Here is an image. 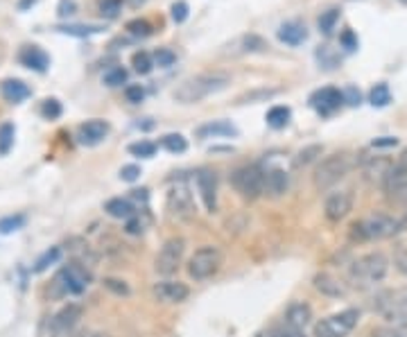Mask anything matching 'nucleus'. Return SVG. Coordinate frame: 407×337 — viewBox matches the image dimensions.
<instances>
[{"instance_id":"41","label":"nucleus","mask_w":407,"mask_h":337,"mask_svg":"<svg viewBox=\"0 0 407 337\" xmlns=\"http://www.w3.org/2000/svg\"><path fill=\"white\" fill-rule=\"evenodd\" d=\"M152 59H154V66H159V68H170V66H174V62H177V55H174L170 48H156Z\"/></svg>"},{"instance_id":"27","label":"nucleus","mask_w":407,"mask_h":337,"mask_svg":"<svg viewBox=\"0 0 407 337\" xmlns=\"http://www.w3.org/2000/svg\"><path fill=\"white\" fill-rule=\"evenodd\" d=\"M104 211H107L111 217L115 219H130L136 215V208L132 202L122 200V197H115V200H109L107 204H104Z\"/></svg>"},{"instance_id":"6","label":"nucleus","mask_w":407,"mask_h":337,"mask_svg":"<svg viewBox=\"0 0 407 337\" xmlns=\"http://www.w3.org/2000/svg\"><path fill=\"white\" fill-rule=\"evenodd\" d=\"M222 263H224L222 251L213 245H206V247H200L190 256L188 274L195 278V281H206V278H211L219 272Z\"/></svg>"},{"instance_id":"24","label":"nucleus","mask_w":407,"mask_h":337,"mask_svg":"<svg viewBox=\"0 0 407 337\" xmlns=\"http://www.w3.org/2000/svg\"><path fill=\"white\" fill-rule=\"evenodd\" d=\"M200 138H215V136H238V130L229 120H211L197 130Z\"/></svg>"},{"instance_id":"61","label":"nucleus","mask_w":407,"mask_h":337,"mask_svg":"<svg viewBox=\"0 0 407 337\" xmlns=\"http://www.w3.org/2000/svg\"><path fill=\"white\" fill-rule=\"evenodd\" d=\"M401 3H403V5H407V0H401Z\"/></svg>"},{"instance_id":"57","label":"nucleus","mask_w":407,"mask_h":337,"mask_svg":"<svg viewBox=\"0 0 407 337\" xmlns=\"http://www.w3.org/2000/svg\"><path fill=\"white\" fill-rule=\"evenodd\" d=\"M389 195H391V200H394V202H399V204L407 206V183L403 185V188L394 190V193H389Z\"/></svg>"},{"instance_id":"60","label":"nucleus","mask_w":407,"mask_h":337,"mask_svg":"<svg viewBox=\"0 0 407 337\" xmlns=\"http://www.w3.org/2000/svg\"><path fill=\"white\" fill-rule=\"evenodd\" d=\"M127 3H130L132 7H141V5L145 3V0H127Z\"/></svg>"},{"instance_id":"26","label":"nucleus","mask_w":407,"mask_h":337,"mask_svg":"<svg viewBox=\"0 0 407 337\" xmlns=\"http://www.w3.org/2000/svg\"><path fill=\"white\" fill-rule=\"evenodd\" d=\"M32 96V91L25 82H21V79H7L3 82V98L11 104H18L23 100H28Z\"/></svg>"},{"instance_id":"1","label":"nucleus","mask_w":407,"mask_h":337,"mask_svg":"<svg viewBox=\"0 0 407 337\" xmlns=\"http://www.w3.org/2000/svg\"><path fill=\"white\" fill-rule=\"evenodd\" d=\"M407 229V215H389V213H371L351 227V240H385Z\"/></svg>"},{"instance_id":"43","label":"nucleus","mask_w":407,"mask_h":337,"mask_svg":"<svg viewBox=\"0 0 407 337\" xmlns=\"http://www.w3.org/2000/svg\"><path fill=\"white\" fill-rule=\"evenodd\" d=\"M127 149H130V154H134V156L149 159V156H154L156 145H154V143H149V141H138V143H132Z\"/></svg>"},{"instance_id":"40","label":"nucleus","mask_w":407,"mask_h":337,"mask_svg":"<svg viewBox=\"0 0 407 337\" xmlns=\"http://www.w3.org/2000/svg\"><path fill=\"white\" fill-rule=\"evenodd\" d=\"M127 82V71L122 66H113L104 73V84L107 86H122Z\"/></svg>"},{"instance_id":"50","label":"nucleus","mask_w":407,"mask_h":337,"mask_svg":"<svg viewBox=\"0 0 407 337\" xmlns=\"http://www.w3.org/2000/svg\"><path fill=\"white\" fill-rule=\"evenodd\" d=\"M125 98H127V102H132V104L143 102V98H145V88H143L141 84L127 86V88H125Z\"/></svg>"},{"instance_id":"36","label":"nucleus","mask_w":407,"mask_h":337,"mask_svg":"<svg viewBox=\"0 0 407 337\" xmlns=\"http://www.w3.org/2000/svg\"><path fill=\"white\" fill-rule=\"evenodd\" d=\"M337 21H340V9H328L319 16L317 25H319V30L323 34H331L335 30V25H337Z\"/></svg>"},{"instance_id":"14","label":"nucleus","mask_w":407,"mask_h":337,"mask_svg":"<svg viewBox=\"0 0 407 337\" xmlns=\"http://www.w3.org/2000/svg\"><path fill=\"white\" fill-rule=\"evenodd\" d=\"M310 104L317 109V113L321 115H331L344 104V93L340 88H333V86H326L317 93H312Z\"/></svg>"},{"instance_id":"17","label":"nucleus","mask_w":407,"mask_h":337,"mask_svg":"<svg viewBox=\"0 0 407 337\" xmlns=\"http://www.w3.org/2000/svg\"><path fill=\"white\" fill-rule=\"evenodd\" d=\"M190 295V290L185 283L179 281H161L154 285V297L163 304H181Z\"/></svg>"},{"instance_id":"13","label":"nucleus","mask_w":407,"mask_h":337,"mask_svg":"<svg viewBox=\"0 0 407 337\" xmlns=\"http://www.w3.org/2000/svg\"><path fill=\"white\" fill-rule=\"evenodd\" d=\"M353 211V195L351 190H337L328 195L323 204V215L328 222H342V219Z\"/></svg>"},{"instance_id":"33","label":"nucleus","mask_w":407,"mask_h":337,"mask_svg":"<svg viewBox=\"0 0 407 337\" xmlns=\"http://www.w3.org/2000/svg\"><path fill=\"white\" fill-rule=\"evenodd\" d=\"M14 134H16V127L11 122L0 125V156L9 154L11 145H14Z\"/></svg>"},{"instance_id":"38","label":"nucleus","mask_w":407,"mask_h":337,"mask_svg":"<svg viewBox=\"0 0 407 337\" xmlns=\"http://www.w3.org/2000/svg\"><path fill=\"white\" fill-rule=\"evenodd\" d=\"M371 337H407V329L396 326V324H385V326L371 329Z\"/></svg>"},{"instance_id":"4","label":"nucleus","mask_w":407,"mask_h":337,"mask_svg":"<svg viewBox=\"0 0 407 337\" xmlns=\"http://www.w3.org/2000/svg\"><path fill=\"white\" fill-rule=\"evenodd\" d=\"M93 276L86 270V263L71 261L64 265L59 274L55 276L52 283V297H68V295H81L91 285Z\"/></svg>"},{"instance_id":"3","label":"nucleus","mask_w":407,"mask_h":337,"mask_svg":"<svg viewBox=\"0 0 407 337\" xmlns=\"http://www.w3.org/2000/svg\"><path fill=\"white\" fill-rule=\"evenodd\" d=\"M355 166H357V161L348 152H337V154L326 156L315 170V188L321 193L333 188V185L337 181H342Z\"/></svg>"},{"instance_id":"49","label":"nucleus","mask_w":407,"mask_h":337,"mask_svg":"<svg viewBox=\"0 0 407 337\" xmlns=\"http://www.w3.org/2000/svg\"><path fill=\"white\" fill-rule=\"evenodd\" d=\"M394 265H396V270L403 276H407V247L405 245L396 247V251H394Z\"/></svg>"},{"instance_id":"59","label":"nucleus","mask_w":407,"mask_h":337,"mask_svg":"<svg viewBox=\"0 0 407 337\" xmlns=\"http://www.w3.org/2000/svg\"><path fill=\"white\" fill-rule=\"evenodd\" d=\"M34 3H37V0H21V5H18V7H21V9H28V7L34 5Z\"/></svg>"},{"instance_id":"30","label":"nucleus","mask_w":407,"mask_h":337,"mask_svg":"<svg viewBox=\"0 0 407 337\" xmlns=\"http://www.w3.org/2000/svg\"><path fill=\"white\" fill-rule=\"evenodd\" d=\"M161 147L168 149L170 154H183L188 149V141L181 134H168L161 138Z\"/></svg>"},{"instance_id":"10","label":"nucleus","mask_w":407,"mask_h":337,"mask_svg":"<svg viewBox=\"0 0 407 337\" xmlns=\"http://www.w3.org/2000/svg\"><path fill=\"white\" fill-rule=\"evenodd\" d=\"M183 251H185V240L183 238H170L166 245L161 247L154 261V270L161 276H172L179 270V265L183 261Z\"/></svg>"},{"instance_id":"35","label":"nucleus","mask_w":407,"mask_h":337,"mask_svg":"<svg viewBox=\"0 0 407 337\" xmlns=\"http://www.w3.org/2000/svg\"><path fill=\"white\" fill-rule=\"evenodd\" d=\"M59 256H62V249H59V247H50V249L45 251L41 258L37 261V265H34V272H37V274L45 272L50 265H55L57 261H59Z\"/></svg>"},{"instance_id":"19","label":"nucleus","mask_w":407,"mask_h":337,"mask_svg":"<svg viewBox=\"0 0 407 337\" xmlns=\"http://www.w3.org/2000/svg\"><path fill=\"white\" fill-rule=\"evenodd\" d=\"M18 62L25 68H30V71L45 73L50 66V57L45 50H41L39 45H25V48L18 52Z\"/></svg>"},{"instance_id":"53","label":"nucleus","mask_w":407,"mask_h":337,"mask_svg":"<svg viewBox=\"0 0 407 337\" xmlns=\"http://www.w3.org/2000/svg\"><path fill=\"white\" fill-rule=\"evenodd\" d=\"M104 285H107L111 292H115V295H130V287L125 285V281H115V278H107L104 281Z\"/></svg>"},{"instance_id":"39","label":"nucleus","mask_w":407,"mask_h":337,"mask_svg":"<svg viewBox=\"0 0 407 337\" xmlns=\"http://www.w3.org/2000/svg\"><path fill=\"white\" fill-rule=\"evenodd\" d=\"M41 115L45 120H57L62 115V102L55 100V98H48L41 102Z\"/></svg>"},{"instance_id":"52","label":"nucleus","mask_w":407,"mask_h":337,"mask_svg":"<svg viewBox=\"0 0 407 337\" xmlns=\"http://www.w3.org/2000/svg\"><path fill=\"white\" fill-rule=\"evenodd\" d=\"M272 337H306V335H304V331L292 329L290 324H285V326H281V329H274Z\"/></svg>"},{"instance_id":"54","label":"nucleus","mask_w":407,"mask_h":337,"mask_svg":"<svg viewBox=\"0 0 407 337\" xmlns=\"http://www.w3.org/2000/svg\"><path fill=\"white\" fill-rule=\"evenodd\" d=\"M138 177H141V168H138V166H125L120 170V179L122 181H136Z\"/></svg>"},{"instance_id":"5","label":"nucleus","mask_w":407,"mask_h":337,"mask_svg":"<svg viewBox=\"0 0 407 337\" xmlns=\"http://www.w3.org/2000/svg\"><path fill=\"white\" fill-rule=\"evenodd\" d=\"M389 272V261L385 253L374 251L367 256H360L351 265V278L360 285H374L387 276Z\"/></svg>"},{"instance_id":"23","label":"nucleus","mask_w":407,"mask_h":337,"mask_svg":"<svg viewBox=\"0 0 407 337\" xmlns=\"http://www.w3.org/2000/svg\"><path fill=\"white\" fill-rule=\"evenodd\" d=\"M315 287L319 290L321 295L333 297V299L346 297V285L342 281H337V278L331 276V274H317L315 276Z\"/></svg>"},{"instance_id":"22","label":"nucleus","mask_w":407,"mask_h":337,"mask_svg":"<svg viewBox=\"0 0 407 337\" xmlns=\"http://www.w3.org/2000/svg\"><path fill=\"white\" fill-rule=\"evenodd\" d=\"M312 319V308L304 301H294V304H290L287 312H285V324H290L292 329H299L304 331Z\"/></svg>"},{"instance_id":"2","label":"nucleus","mask_w":407,"mask_h":337,"mask_svg":"<svg viewBox=\"0 0 407 337\" xmlns=\"http://www.w3.org/2000/svg\"><path fill=\"white\" fill-rule=\"evenodd\" d=\"M229 86V77L227 75H197L181 82L177 88H174V100L181 102V104H197L202 102L204 98L213 96V93H219Z\"/></svg>"},{"instance_id":"55","label":"nucleus","mask_w":407,"mask_h":337,"mask_svg":"<svg viewBox=\"0 0 407 337\" xmlns=\"http://www.w3.org/2000/svg\"><path fill=\"white\" fill-rule=\"evenodd\" d=\"M342 93H344V102L353 104V107H355V104H360V100H362V96H360V91L355 86H346Z\"/></svg>"},{"instance_id":"44","label":"nucleus","mask_w":407,"mask_h":337,"mask_svg":"<svg viewBox=\"0 0 407 337\" xmlns=\"http://www.w3.org/2000/svg\"><path fill=\"white\" fill-rule=\"evenodd\" d=\"M23 224H25V217H23V215H9V217H3V219H0V234H3V236L14 234V231H18Z\"/></svg>"},{"instance_id":"32","label":"nucleus","mask_w":407,"mask_h":337,"mask_svg":"<svg viewBox=\"0 0 407 337\" xmlns=\"http://www.w3.org/2000/svg\"><path fill=\"white\" fill-rule=\"evenodd\" d=\"M369 102L374 104V107H387V104L391 102V91L385 82L376 84L374 88L369 91Z\"/></svg>"},{"instance_id":"18","label":"nucleus","mask_w":407,"mask_h":337,"mask_svg":"<svg viewBox=\"0 0 407 337\" xmlns=\"http://www.w3.org/2000/svg\"><path fill=\"white\" fill-rule=\"evenodd\" d=\"M109 134V122H104V120H88L84 125H79V130H77V138H79V143L81 145H100L104 138H107Z\"/></svg>"},{"instance_id":"12","label":"nucleus","mask_w":407,"mask_h":337,"mask_svg":"<svg viewBox=\"0 0 407 337\" xmlns=\"http://www.w3.org/2000/svg\"><path fill=\"white\" fill-rule=\"evenodd\" d=\"M81 319V306L77 304H68L62 308L50 321V331L52 337H73V331L77 326V321Z\"/></svg>"},{"instance_id":"31","label":"nucleus","mask_w":407,"mask_h":337,"mask_svg":"<svg viewBox=\"0 0 407 337\" xmlns=\"http://www.w3.org/2000/svg\"><path fill=\"white\" fill-rule=\"evenodd\" d=\"M132 66H134V71L138 75H149V73H152V68H154V59H152V55H149V52L138 50L132 57Z\"/></svg>"},{"instance_id":"20","label":"nucleus","mask_w":407,"mask_h":337,"mask_svg":"<svg viewBox=\"0 0 407 337\" xmlns=\"http://www.w3.org/2000/svg\"><path fill=\"white\" fill-rule=\"evenodd\" d=\"M276 37L281 43L292 45V48H294V45H301L308 39V30H306V25H301L299 21H287V23H283L281 28H278Z\"/></svg>"},{"instance_id":"47","label":"nucleus","mask_w":407,"mask_h":337,"mask_svg":"<svg viewBox=\"0 0 407 337\" xmlns=\"http://www.w3.org/2000/svg\"><path fill=\"white\" fill-rule=\"evenodd\" d=\"M317 59H319V64L326 68V71H333V68L340 66V57L333 55L331 48H321V50L317 52Z\"/></svg>"},{"instance_id":"37","label":"nucleus","mask_w":407,"mask_h":337,"mask_svg":"<svg viewBox=\"0 0 407 337\" xmlns=\"http://www.w3.org/2000/svg\"><path fill=\"white\" fill-rule=\"evenodd\" d=\"M317 156H321V145H310V147L301 149V152L297 154L294 166H297V168H304V166L312 164V161H315Z\"/></svg>"},{"instance_id":"46","label":"nucleus","mask_w":407,"mask_h":337,"mask_svg":"<svg viewBox=\"0 0 407 337\" xmlns=\"http://www.w3.org/2000/svg\"><path fill=\"white\" fill-rule=\"evenodd\" d=\"M122 0H100V14L104 18H115L120 14Z\"/></svg>"},{"instance_id":"28","label":"nucleus","mask_w":407,"mask_h":337,"mask_svg":"<svg viewBox=\"0 0 407 337\" xmlns=\"http://www.w3.org/2000/svg\"><path fill=\"white\" fill-rule=\"evenodd\" d=\"M57 32L68 34V37H77V39H86L93 34H100L102 25H84V23H66V25H57Z\"/></svg>"},{"instance_id":"51","label":"nucleus","mask_w":407,"mask_h":337,"mask_svg":"<svg viewBox=\"0 0 407 337\" xmlns=\"http://www.w3.org/2000/svg\"><path fill=\"white\" fill-rule=\"evenodd\" d=\"M75 11H77V3H75V0H59V5H57V14H59V18L73 16Z\"/></svg>"},{"instance_id":"34","label":"nucleus","mask_w":407,"mask_h":337,"mask_svg":"<svg viewBox=\"0 0 407 337\" xmlns=\"http://www.w3.org/2000/svg\"><path fill=\"white\" fill-rule=\"evenodd\" d=\"M127 32L132 34V37H138V39H147L149 34H152V25L145 21V18H134L127 23Z\"/></svg>"},{"instance_id":"58","label":"nucleus","mask_w":407,"mask_h":337,"mask_svg":"<svg viewBox=\"0 0 407 337\" xmlns=\"http://www.w3.org/2000/svg\"><path fill=\"white\" fill-rule=\"evenodd\" d=\"M127 231H130V234H134V236H138V234L143 231V224L138 222L136 217H130V219H127Z\"/></svg>"},{"instance_id":"15","label":"nucleus","mask_w":407,"mask_h":337,"mask_svg":"<svg viewBox=\"0 0 407 337\" xmlns=\"http://www.w3.org/2000/svg\"><path fill=\"white\" fill-rule=\"evenodd\" d=\"M394 161L385 159V156H371L362 161V174L369 183H378V185H385L387 181V174L391 170Z\"/></svg>"},{"instance_id":"11","label":"nucleus","mask_w":407,"mask_h":337,"mask_svg":"<svg viewBox=\"0 0 407 337\" xmlns=\"http://www.w3.org/2000/svg\"><path fill=\"white\" fill-rule=\"evenodd\" d=\"M168 211L177 219H190L195 215V202L190 185L185 179H179L168 193Z\"/></svg>"},{"instance_id":"8","label":"nucleus","mask_w":407,"mask_h":337,"mask_svg":"<svg viewBox=\"0 0 407 337\" xmlns=\"http://www.w3.org/2000/svg\"><path fill=\"white\" fill-rule=\"evenodd\" d=\"M378 312L396 326L407 329V287L389 290L378 297Z\"/></svg>"},{"instance_id":"45","label":"nucleus","mask_w":407,"mask_h":337,"mask_svg":"<svg viewBox=\"0 0 407 337\" xmlns=\"http://www.w3.org/2000/svg\"><path fill=\"white\" fill-rule=\"evenodd\" d=\"M240 43H242V50L244 52H260V50L267 48L265 39H260L258 34H247V37L240 39Z\"/></svg>"},{"instance_id":"16","label":"nucleus","mask_w":407,"mask_h":337,"mask_svg":"<svg viewBox=\"0 0 407 337\" xmlns=\"http://www.w3.org/2000/svg\"><path fill=\"white\" fill-rule=\"evenodd\" d=\"M197 190L202 195V202L206 206V211H215L217 208V177L213 172L202 170L197 172Z\"/></svg>"},{"instance_id":"9","label":"nucleus","mask_w":407,"mask_h":337,"mask_svg":"<svg viewBox=\"0 0 407 337\" xmlns=\"http://www.w3.org/2000/svg\"><path fill=\"white\" fill-rule=\"evenodd\" d=\"M360 312L348 308L337 312V315H331L321 321L315 324V337H346L355 326H357Z\"/></svg>"},{"instance_id":"56","label":"nucleus","mask_w":407,"mask_h":337,"mask_svg":"<svg viewBox=\"0 0 407 337\" xmlns=\"http://www.w3.org/2000/svg\"><path fill=\"white\" fill-rule=\"evenodd\" d=\"M374 147H394L399 145V138H391V136H382V138H376L374 143H371Z\"/></svg>"},{"instance_id":"7","label":"nucleus","mask_w":407,"mask_h":337,"mask_svg":"<svg viewBox=\"0 0 407 337\" xmlns=\"http://www.w3.org/2000/svg\"><path fill=\"white\" fill-rule=\"evenodd\" d=\"M231 183L244 200H258L265 193V170L258 166H242L231 174Z\"/></svg>"},{"instance_id":"42","label":"nucleus","mask_w":407,"mask_h":337,"mask_svg":"<svg viewBox=\"0 0 407 337\" xmlns=\"http://www.w3.org/2000/svg\"><path fill=\"white\" fill-rule=\"evenodd\" d=\"M188 14H190V7H188V3H185V0H177V3H172L170 16H172L174 23H177V25H181V23L188 21Z\"/></svg>"},{"instance_id":"48","label":"nucleus","mask_w":407,"mask_h":337,"mask_svg":"<svg viewBox=\"0 0 407 337\" xmlns=\"http://www.w3.org/2000/svg\"><path fill=\"white\" fill-rule=\"evenodd\" d=\"M340 45L346 52H355L357 50V37L353 30H344L342 37H340Z\"/></svg>"},{"instance_id":"25","label":"nucleus","mask_w":407,"mask_h":337,"mask_svg":"<svg viewBox=\"0 0 407 337\" xmlns=\"http://www.w3.org/2000/svg\"><path fill=\"white\" fill-rule=\"evenodd\" d=\"M287 190V174L281 168H272L265 172V193H270L274 197L283 195Z\"/></svg>"},{"instance_id":"29","label":"nucleus","mask_w":407,"mask_h":337,"mask_svg":"<svg viewBox=\"0 0 407 337\" xmlns=\"http://www.w3.org/2000/svg\"><path fill=\"white\" fill-rule=\"evenodd\" d=\"M290 118H292V111H290V107H283V104H276V107H272L270 111H267V125L272 127V130H283V127H287Z\"/></svg>"},{"instance_id":"21","label":"nucleus","mask_w":407,"mask_h":337,"mask_svg":"<svg viewBox=\"0 0 407 337\" xmlns=\"http://www.w3.org/2000/svg\"><path fill=\"white\" fill-rule=\"evenodd\" d=\"M405 183H407V149L391 164V170H389L387 181L382 188H385L387 193H394V190L403 188Z\"/></svg>"}]
</instances>
